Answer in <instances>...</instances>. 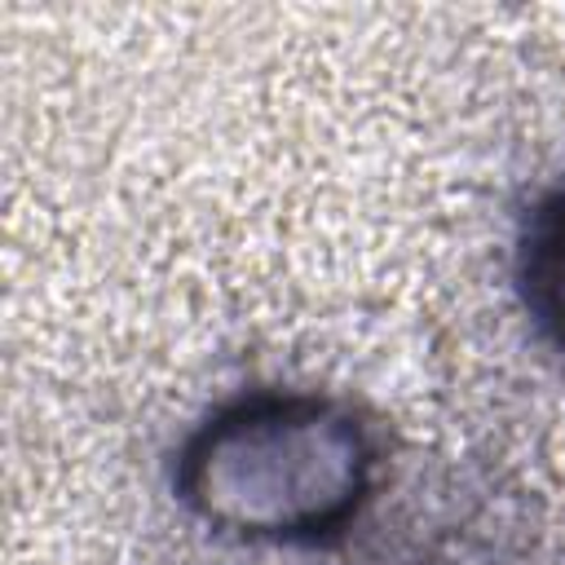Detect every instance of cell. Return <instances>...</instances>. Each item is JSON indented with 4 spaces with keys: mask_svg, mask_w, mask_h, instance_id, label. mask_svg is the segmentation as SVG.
I'll return each instance as SVG.
<instances>
[{
    "mask_svg": "<svg viewBox=\"0 0 565 565\" xmlns=\"http://www.w3.org/2000/svg\"><path fill=\"white\" fill-rule=\"evenodd\" d=\"M375 450L358 415L305 393H256L212 415L181 455L185 503L247 539H318L371 490Z\"/></svg>",
    "mask_w": 565,
    "mask_h": 565,
    "instance_id": "6da1fadb",
    "label": "cell"
},
{
    "mask_svg": "<svg viewBox=\"0 0 565 565\" xmlns=\"http://www.w3.org/2000/svg\"><path fill=\"white\" fill-rule=\"evenodd\" d=\"M521 300L556 353H565V181L547 190L521 234Z\"/></svg>",
    "mask_w": 565,
    "mask_h": 565,
    "instance_id": "7a4b0ae2",
    "label": "cell"
}]
</instances>
